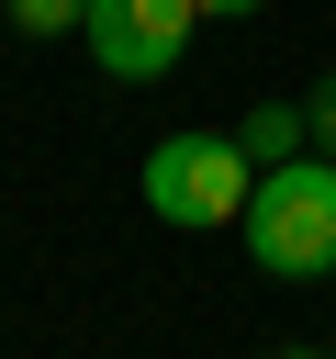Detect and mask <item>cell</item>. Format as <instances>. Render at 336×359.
Listing matches in <instances>:
<instances>
[{
  "label": "cell",
  "mask_w": 336,
  "mask_h": 359,
  "mask_svg": "<svg viewBox=\"0 0 336 359\" xmlns=\"http://www.w3.org/2000/svg\"><path fill=\"white\" fill-rule=\"evenodd\" d=\"M235 236H246V258H258L269 280H336V157L258 168Z\"/></svg>",
  "instance_id": "1"
},
{
  "label": "cell",
  "mask_w": 336,
  "mask_h": 359,
  "mask_svg": "<svg viewBox=\"0 0 336 359\" xmlns=\"http://www.w3.org/2000/svg\"><path fill=\"white\" fill-rule=\"evenodd\" d=\"M325 359H336V348H325Z\"/></svg>",
  "instance_id": "9"
},
{
  "label": "cell",
  "mask_w": 336,
  "mask_h": 359,
  "mask_svg": "<svg viewBox=\"0 0 336 359\" xmlns=\"http://www.w3.org/2000/svg\"><path fill=\"white\" fill-rule=\"evenodd\" d=\"M235 146H246V168H291V157L314 146V112H302V101H246V112H235Z\"/></svg>",
  "instance_id": "4"
},
{
  "label": "cell",
  "mask_w": 336,
  "mask_h": 359,
  "mask_svg": "<svg viewBox=\"0 0 336 359\" xmlns=\"http://www.w3.org/2000/svg\"><path fill=\"white\" fill-rule=\"evenodd\" d=\"M213 11H269V0H202V22H213Z\"/></svg>",
  "instance_id": "7"
},
{
  "label": "cell",
  "mask_w": 336,
  "mask_h": 359,
  "mask_svg": "<svg viewBox=\"0 0 336 359\" xmlns=\"http://www.w3.org/2000/svg\"><path fill=\"white\" fill-rule=\"evenodd\" d=\"M90 0H11V34H78Z\"/></svg>",
  "instance_id": "5"
},
{
  "label": "cell",
  "mask_w": 336,
  "mask_h": 359,
  "mask_svg": "<svg viewBox=\"0 0 336 359\" xmlns=\"http://www.w3.org/2000/svg\"><path fill=\"white\" fill-rule=\"evenodd\" d=\"M246 191H258V168H246L235 135H157V146H146V213L179 224V236L246 224Z\"/></svg>",
  "instance_id": "2"
},
{
  "label": "cell",
  "mask_w": 336,
  "mask_h": 359,
  "mask_svg": "<svg viewBox=\"0 0 336 359\" xmlns=\"http://www.w3.org/2000/svg\"><path fill=\"white\" fill-rule=\"evenodd\" d=\"M190 22H202V0H90V56L112 67V79H168L179 67V45H190Z\"/></svg>",
  "instance_id": "3"
},
{
  "label": "cell",
  "mask_w": 336,
  "mask_h": 359,
  "mask_svg": "<svg viewBox=\"0 0 336 359\" xmlns=\"http://www.w3.org/2000/svg\"><path fill=\"white\" fill-rule=\"evenodd\" d=\"M302 112H314V157H336V79H325V90L302 101Z\"/></svg>",
  "instance_id": "6"
},
{
  "label": "cell",
  "mask_w": 336,
  "mask_h": 359,
  "mask_svg": "<svg viewBox=\"0 0 336 359\" xmlns=\"http://www.w3.org/2000/svg\"><path fill=\"white\" fill-rule=\"evenodd\" d=\"M269 359H325V348H269Z\"/></svg>",
  "instance_id": "8"
}]
</instances>
